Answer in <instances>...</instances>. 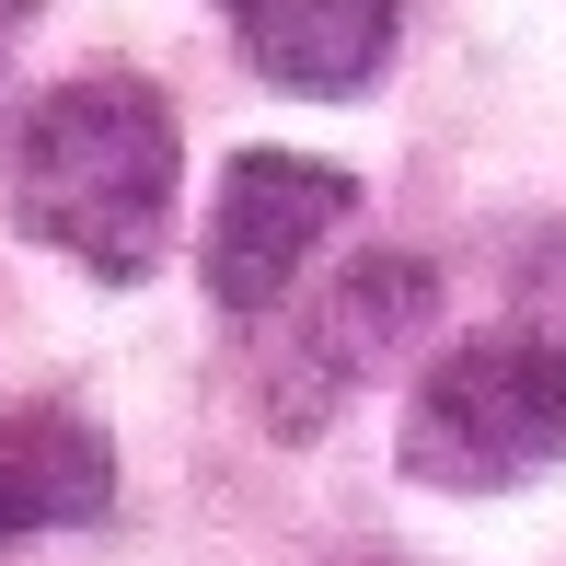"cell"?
I'll use <instances>...</instances> for the list:
<instances>
[{"mask_svg": "<svg viewBox=\"0 0 566 566\" xmlns=\"http://www.w3.org/2000/svg\"><path fill=\"white\" fill-rule=\"evenodd\" d=\"M23 12H35V0H0V23H23Z\"/></svg>", "mask_w": 566, "mask_h": 566, "instance_id": "cell-8", "label": "cell"}, {"mask_svg": "<svg viewBox=\"0 0 566 566\" xmlns=\"http://www.w3.org/2000/svg\"><path fill=\"white\" fill-rule=\"evenodd\" d=\"M231 12H243V0H231Z\"/></svg>", "mask_w": 566, "mask_h": 566, "instance_id": "cell-9", "label": "cell"}, {"mask_svg": "<svg viewBox=\"0 0 566 566\" xmlns=\"http://www.w3.org/2000/svg\"><path fill=\"white\" fill-rule=\"evenodd\" d=\"M405 0H243V59L266 70L277 93H370V70L394 59Z\"/></svg>", "mask_w": 566, "mask_h": 566, "instance_id": "cell-5", "label": "cell"}, {"mask_svg": "<svg viewBox=\"0 0 566 566\" xmlns=\"http://www.w3.org/2000/svg\"><path fill=\"white\" fill-rule=\"evenodd\" d=\"M358 186L336 163H301V150H231L220 197H209V301L231 324H266L277 301L301 290L324 243L347 231Z\"/></svg>", "mask_w": 566, "mask_h": 566, "instance_id": "cell-3", "label": "cell"}, {"mask_svg": "<svg viewBox=\"0 0 566 566\" xmlns=\"http://www.w3.org/2000/svg\"><path fill=\"white\" fill-rule=\"evenodd\" d=\"M417 313H428V266H417V254H370V266H347L336 301L313 313V370H301V394L277 405L266 428H290V440H301V428H324V394H336V381H358Z\"/></svg>", "mask_w": 566, "mask_h": 566, "instance_id": "cell-6", "label": "cell"}, {"mask_svg": "<svg viewBox=\"0 0 566 566\" xmlns=\"http://www.w3.org/2000/svg\"><path fill=\"white\" fill-rule=\"evenodd\" d=\"M174 186H186V139L174 105L127 70H82V82L35 93L12 127V231L70 254L105 290H139L163 266Z\"/></svg>", "mask_w": 566, "mask_h": 566, "instance_id": "cell-1", "label": "cell"}, {"mask_svg": "<svg viewBox=\"0 0 566 566\" xmlns=\"http://www.w3.org/2000/svg\"><path fill=\"white\" fill-rule=\"evenodd\" d=\"M555 462H566V347L544 324L462 336L405 394V474L440 497H497V485H532Z\"/></svg>", "mask_w": 566, "mask_h": 566, "instance_id": "cell-2", "label": "cell"}, {"mask_svg": "<svg viewBox=\"0 0 566 566\" xmlns=\"http://www.w3.org/2000/svg\"><path fill=\"white\" fill-rule=\"evenodd\" d=\"M532 324H544V336L566 347V231H555L544 254H532Z\"/></svg>", "mask_w": 566, "mask_h": 566, "instance_id": "cell-7", "label": "cell"}, {"mask_svg": "<svg viewBox=\"0 0 566 566\" xmlns=\"http://www.w3.org/2000/svg\"><path fill=\"white\" fill-rule=\"evenodd\" d=\"M116 509V440L70 405H0V544L93 532Z\"/></svg>", "mask_w": 566, "mask_h": 566, "instance_id": "cell-4", "label": "cell"}]
</instances>
